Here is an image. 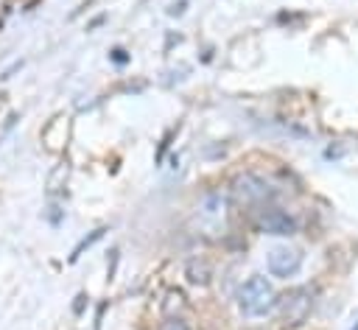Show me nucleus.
Wrapping results in <instances>:
<instances>
[{"mask_svg":"<svg viewBox=\"0 0 358 330\" xmlns=\"http://www.w3.org/2000/svg\"><path fill=\"white\" fill-rule=\"evenodd\" d=\"M277 302V294L271 288V282L266 277H249L243 285H241V294H238V305L246 316H263L274 308Z\"/></svg>","mask_w":358,"mask_h":330,"instance_id":"1","label":"nucleus"},{"mask_svg":"<svg viewBox=\"0 0 358 330\" xmlns=\"http://www.w3.org/2000/svg\"><path fill=\"white\" fill-rule=\"evenodd\" d=\"M310 305H313V296L308 288H294L282 296L280 302V313H282V322L285 324H302L310 313Z\"/></svg>","mask_w":358,"mask_h":330,"instance_id":"2","label":"nucleus"},{"mask_svg":"<svg viewBox=\"0 0 358 330\" xmlns=\"http://www.w3.org/2000/svg\"><path fill=\"white\" fill-rule=\"evenodd\" d=\"M302 268V254L291 246H274L268 252V271L274 277H294Z\"/></svg>","mask_w":358,"mask_h":330,"instance_id":"3","label":"nucleus"},{"mask_svg":"<svg viewBox=\"0 0 358 330\" xmlns=\"http://www.w3.org/2000/svg\"><path fill=\"white\" fill-rule=\"evenodd\" d=\"M257 227L266 232V235H294L296 224L282 213V210H266L260 218H257Z\"/></svg>","mask_w":358,"mask_h":330,"instance_id":"4","label":"nucleus"},{"mask_svg":"<svg viewBox=\"0 0 358 330\" xmlns=\"http://www.w3.org/2000/svg\"><path fill=\"white\" fill-rule=\"evenodd\" d=\"M235 196L243 199V201H257V199L268 196V185L260 182V179L252 176V173H243V176L235 179Z\"/></svg>","mask_w":358,"mask_h":330,"instance_id":"5","label":"nucleus"},{"mask_svg":"<svg viewBox=\"0 0 358 330\" xmlns=\"http://www.w3.org/2000/svg\"><path fill=\"white\" fill-rule=\"evenodd\" d=\"M187 280H190L193 285H207V282H210V268H207V263L190 260V263H187Z\"/></svg>","mask_w":358,"mask_h":330,"instance_id":"6","label":"nucleus"},{"mask_svg":"<svg viewBox=\"0 0 358 330\" xmlns=\"http://www.w3.org/2000/svg\"><path fill=\"white\" fill-rule=\"evenodd\" d=\"M103 232H106L103 227H101V229H95V232H90V238H84V241H81V243L73 249V254H70V263H76V260L81 257V252H84V249H90V246H92V243H95V241H98Z\"/></svg>","mask_w":358,"mask_h":330,"instance_id":"7","label":"nucleus"},{"mask_svg":"<svg viewBox=\"0 0 358 330\" xmlns=\"http://www.w3.org/2000/svg\"><path fill=\"white\" fill-rule=\"evenodd\" d=\"M185 6H187V3H185V0H179V3H173V6L168 8V14H171V17H176V14H182V11H185Z\"/></svg>","mask_w":358,"mask_h":330,"instance_id":"8","label":"nucleus"},{"mask_svg":"<svg viewBox=\"0 0 358 330\" xmlns=\"http://www.w3.org/2000/svg\"><path fill=\"white\" fill-rule=\"evenodd\" d=\"M112 53H115V56H112V59H115V62H117V64H123V62H126V56H123V50H120V48H117V50H112Z\"/></svg>","mask_w":358,"mask_h":330,"instance_id":"9","label":"nucleus"},{"mask_svg":"<svg viewBox=\"0 0 358 330\" xmlns=\"http://www.w3.org/2000/svg\"><path fill=\"white\" fill-rule=\"evenodd\" d=\"M350 330H358V322H355V327H350Z\"/></svg>","mask_w":358,"mask_h":330,"instance_id":"10","label":"nucleus"}]
</instances>
